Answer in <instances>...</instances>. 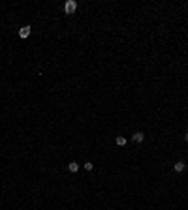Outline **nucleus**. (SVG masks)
I'll use <instances>...</instances> for the list:
<instances>
[{"mask_svg": "<svg viewBox=\"0 0 188 210\" xmlns=\"http://www.w3.org/2000/svg\"><path fill=\"white\" fill-rule=\"evenodd\" d=\"M75 9H77V2H73V0H68L66 4H64V11H66L68 15H72Z\"/></svg>", "mask_w": 188, "mask_h": 210, "instance_id": "nucleus-1", "label": "nucleus"}, {"mask_svg": "<svg viewBox=\"0 0 188 210\" xmlns=\"http://www.w3.org/2000/svg\"><path fill=\"white\" fill-rule=\"evenodd\" d=\"M30 30H32L30 26H23L21 30H19V38H23V40H25V38H28V36H30Z\"/></svg>", "mask_w": 188, "mask_h": 210, "instance_id": "nucleus-2", "label": "nucleus"}, {"mask_svg": "<svg viewBox=\"0 0 188 210\" xmlns=\"http://www.w3.org/2000/svg\"><path fill=\"white\" fill-rule=\"evenodd\" d=\"M143 139H145V135L141 133V131H135V133L132 135V141H134V143H143Z\"/></svg>", "mask_w": 188, "mask_h": 210, "instance_id": "nucleus-3", "label": "nucleus"}, {"mask_svg": "<svg viewBox=\"0 0 188 210\" xmlns=\"http://www.w3.org/2000/svg\"><path fill=\"white\" fill-rule=\"evenodd\" d=\"M68 169H70V173H77V171H79V163H77V161H70V163H68Z\"/></svg>", "mask_w": 188, "mask_h": 210, "instance_id": "nucleus-4", "label": "nucleus"}, {"mask_svg": "<svg viewBox=\"0 0 188 210\" xmlns=\"http://www.w3.org/2000/svg\"><path fill=\"white\" fill-rule=\"evenodd\" d=\"M184 167H186V165H184V161H177L173 169L177 171V173H183V171H184Z\"/></svg>", "mask_w": 188, "mask_h": 210, "instance_id": "nucleus-5", "label": "nucleus"}, {"mask_svg": "<svg viewBox=\"0 0 188 210\" xmlns=\"http://www.w3.org/2000/svg\"><path fill=\"white\" fill-rule=\"evenodd\" d=\"M115 143L119 144V146H126V143H128V141H126V137H122V135H121V137H117Z\"/></svg>", "mask_w": 188, "mask_h": 210, "instance_id": "nucleus-6", "label": "nucleus"}, {"mask_svg": "<svg viewBox=\"0 0 188 210\" xmlns=\"http://www.w3.org/2000/svg\"><path fill=\"white\" fill-rule=\"evenodd\" d=\"M92 167H94L92 161H85V169H87V171H92Z\"/></svg>", "mask_w": 188, "mask_h": 210, "instance_id": "nucleus-7", "label": "nucleus"}, {"mask_svg": "<svg viewBox=\"0 0 188 210\" xmlns=\"http://www.w3.org/2000/svg\"><path fill=\"white\" fill-rule=\"evenodd\" d=\"M184 139H186V141H188V131H186V133H184Z\"/></svg>", "mask_w": 188, "mask_h": 210, "instance_id": "nucleus-8", "label": "nucleus"}]
</instances>
